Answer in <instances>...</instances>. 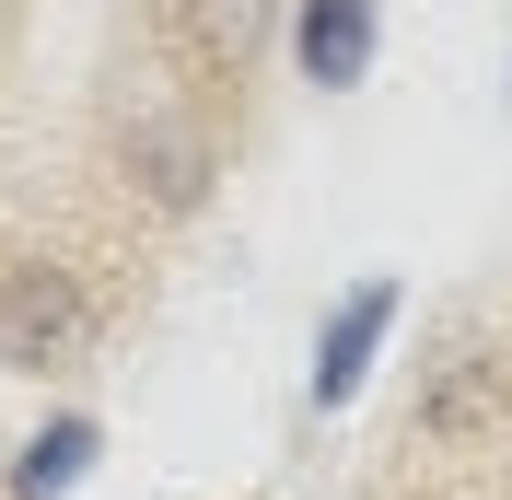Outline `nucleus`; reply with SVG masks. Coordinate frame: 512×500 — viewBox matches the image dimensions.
I'll return each instance as SVG.
<instances>
[{"label": "nucleus", "mask_w": 512, "mask_h": 500, "mask_svg": "<svg viewBox=\"0 0 512 500\" xmlns=\"http://www.w3.org/2000/svg\"><path fill=\"white\" fill-rule=\"evenodd\" d=\"M384 326H396V280H361L350 303H338V326H326V349H315V407H338L361 373H373Z\"/></svg>", "instance_id": "obj_1"}, {"label": "nucleus", "mask_w": 512, "mask_h": 500, "mask_svg": "<svg viewBox=\"0 0 512 500\" xmlns=\"http://www.w3.org/2000/svg\"><path fill=\"white\" fill-rule=\"evenodd\" d=\"M82 326H94V303H82L59 268H24V280H12V303H0V338H12V361H47V349H70Z\"/></svg>", "instance_id": "obj_2"}, {"label": "nucleus", "mask_w": 512, "mask_h": 500, "mask_svg": "<svg viewBox=\"0 0 512 500\" xmlns=\"http://www.w3.org/2000/svg\"><path fill=\"white\" fill-rule=\"evenodd\" d=\"M373 24H384V0H303V70H315L326 94H338V82H361V70H373Z\"/></svg>", "instance_id": "obj_3"}, {"label": "nucleus", "mask_w": 512, "mask_h": 500, "mask_svg": "<svg viewBox=\"0 0 512 500\" xmlns=\"http://www.w3.org/2000/svg\"><path fill=\"white\" fill-rule=\"evenodd\" d=\"M82 466H94V419H59V431H47V442L24 454V500H59Z\"/></svg>", "instance_id": "obj_4"}, {"label": "nucleus", "mask_w": 512, "mask_h": 500, "mask_svg": "<svg viewBox=\"0 0 512 500\" xmlns=\"http://www.w3.org/2000/svg\"><path fill=\"white\" fill-rule=\"evenodd\" d=\"M256 35H268V0H198V47H210V59H233L245 70V47Z\"/></svg>", "instance_id": "obj_5"}]
</instances>
